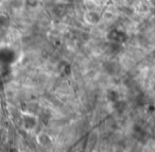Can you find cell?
Returning <instances> with one entry per match:
<instances>
[{"label": "cell", "mask_w": 155, "mask_h": 152, "mask_svg": "<svg viewBox=\"0 0 155 152\" xmlns=\"http://www.w3.org/2000/svg\"><path fill=\"white\" fill-rule=\"evenodd\" d=\"M109 39H111L112 42H114L115 44H119V43H122V42H124V39H126V34L123 32H121V31H112L111 33H109Z\"/></svg>", "instance_id": "6da1fadb"}, {"label": "cell", "mask_w": 155, "mask_h": 152, "mask_svg": "<svg viewBox=\"0 0 155 152\" xmlns=\"http://www.w3.org/2000/svg\"><path fill=\"white\" fill-rule=\"evenodd\" d=\"M134 137L137 140H139V141H143L144 138H146V132L139 127H136L134 129Z\"/></svg>", "instance_id": "7a4b0ae2"}, {"label": "cell", "mask_w": 155, "mask_h": 152, "mask_svg": "<svg viewBox=\"0 0 155 152\" xmlns=\"http://www.w3.org/2000/svg\"><path fill=\"white\" fill-rule=\"evenodd\" d=\"M25 126L28 129H33L36 126V119L33 116L28 115V116L25 117Z\"/></svg>", "instance_id": "3957f363"}, {"label": "cell", "mask_w": 155, "mask_h": 152, "mask_svg": "<svg viewBox=\"0 0 155 152\" xmlns=\"http://www.w3.org/2000/svg\"><path fill=\"white\" fill-rule=\"evenodd\" d=\"M85 18H86V19H87V20L89 21L90 23H96L100 20L99 15L97 14V13H95V12H89V13L86 15V17Z\"/></svg>", "instance_id": "277c9868"}, {"label": "cell", "mask_w": 155, "mask_h": 152, "mask_svg": "<svg viewBox=\"0 0 155 152\" xmlns=\"http://www.w3.org/2000/svg\"><path fill=\"white\" fill-rule=\"evenodd\" d=\"M104 69L106 70V72L108 73H114L115 72V64L112 62H107L104 64Z\"/></svg>", "instance_id": "5b68a950"}, {"label": "cell", "mask_w": 155, "mask_h": 152, "mask_svg": "<svg viewBox=\"0 0 155 152\" xmlns=\"http://www.w3.org/2000/svg\"><path fill=\"white\" fill-rule=\"evenodd\" d=\"M107 98L112 102H116V101H118V94L115 91H109L107 94Z\"/></svg>", "instance_id": "8992f818"}, {"label": "cell", "mask_w": 155, "mask_h": 152, "mask_svg": "<svg viewBox=\"0 0 155 152\" xmlns=\"http://www.w3.org/2000/svg\"><path fill=\"white\" fill-rule=\"evenodd\" d=\"M39 141H41V145H44V146H47L51 143V139L49 138V136L47 135H41V137H39Z\"/></svg>", "instance_id": "52a82bcc"}, {"label": "cell", "mask_w": 155, "mask_h": 152, "mask_svg": "<svg viewBox=\"0 0 155 152\" xmlns=\"http://www.w3.org/2000/svg\"><path fill=\"white\" fill-rule=\"evenodd\" d=\"M116 152H122V151H119V150H117V151H116Z\"/></svg>", "instance_id": "ba28073f"}]
</instances>
